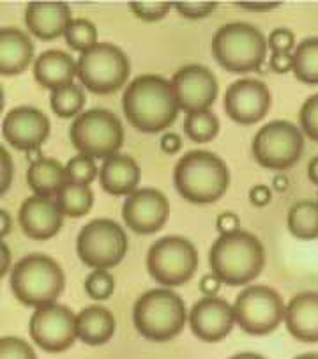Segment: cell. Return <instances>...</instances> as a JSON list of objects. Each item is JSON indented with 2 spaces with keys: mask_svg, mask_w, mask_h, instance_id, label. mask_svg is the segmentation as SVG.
<instances>
[{
  "mask_svg": "<svg viewBox=\"0 0 318 359\" xmlns=\"http://www.w3.org/2000/svg\"><path fill=\"white\" fill-rule=\"evenodd\" d=\"M123 110L134 130L159 133L175 123L181 108L172 82L159 74H141L124 90Z\"/></svg>",
  "mask_w": 318,
  "mask_h": 359,
  "instance_id": "cell-1",
  "label": "cell"
},
{
  "mask_svg": "<svg viewBox=\"0 0 318 359\" xmlns=\"http://www.w3.org/2000/svg\"><path fill=\"white\" fill-rule=\"evenodd\" d=\"M212 274L230 287L251 283L265 267V248L258 237L246 230L221 233L209 253Z\"/></svg>",
  "mask_w": 318,
  "mask_h": 359,
  "instance_id": "cell-2",
  "label": "cell"
},
{
  "mask_svg": "<svg viewBox=\"0 0 318 359\" xmlns=\"http://www.w3.org/2000/svg\"><path fill=\"white\" fill-rule=\"evenodd\" d=\"M174 184L191 204H214L228 189L230 172L218 154L198 149L186 152L175 165Z\"/></svg>",
  "mask_w": 318,
  "mask_h": 359,
  "instance_id": "cell-3",
  "label": "cell"
},
{
  "mask_svg": "<svg viewBox=\"0 0 318 359\" xmlns=\"http://www.w3.org/2000/svg\"><path fill=\"white\" fill-rule=\"evenodd\" d=\"M212 57L230 73H253L265 62L267 39L255 25L232 22L219 27L212 36Z\"/></svg>",
  "mask_w": 318,
  "mask_h": 359,
  "instance_id": "cell-4",
  "label": "cell"
},
{
  "mask_svg": "<svg viewBox=\"0 0 318 359\" xmlns=\"http://www.w3.org/2000/svg\"><path fill=\"white\" fill-rule=\"evenodd\" d=\"M64 287L66 276L62 267L43 253L23 257L11 271V290L15 297L36 310L55 303Z\"/></svg>",
  "mask_w": 318,
  "mask_h": 359,
  "instance_id": "cell-5",
  "label": "cell"
},
{
  "mask_svg": "<svg viewBox=\"0 0 318 359\" xmlns=\"http://www.w3.org/2000/svg\"><path fill=\"white\" fill-rule=\"evenodd\" d=\"M186 304L172 289H152L138 297L133 308V323L147 340L163 344L174 340L186 326Z\"/></svg>",
  "mask_w": 318,
  "mask_h": 359,
  "instance_id": "cell-6",
  "label": "cell"
},
{
  "mask_svg": "<svg viewBox=\"0 0 318 359\" xmlns=\"http://www.w3.org/2000/svg\"><path fill=\"white\" fill-rule=\"evenodd\" d=\"M71 144L80 154L108 159L124 145L120 118L106 108H92L78 115L69 130Z\"/></svg>",
  "mask_w": 318,
  "mask_h": 359,
  "instance_id": "cell-7",
  "label": "cell"
},
{
  "mask_svg": "<svg viewBox=\"0 0 318 359\" xmlns=\"http://www.w3.org/2000/svg\"><path fill=\"white\" fill-rule=\"evenodd\" d=\"M131 64L126 53L110 43H97L78 59V80L94 94H113L130 76Z\"/></svg>",
  "mask_w": 318,
  "mask_h": 359,
  "instance_id": "cell-8",
  "label": "cell"
},
{
  "mask_svg": "<svg viewBox=\"0 0 318 359\" xmlns=\"http://www.w3.org/2000/svg\"><path fill=\"white\" fill-rule=\"evenodd\" d=\"M147 269L159 285L167 289L181 287L198 269V252L186 237H161L148 248Z\"/></svg>",
  "mask_w": 318,
  "mask_h": 359,
  "instance_id": "cell-9",
  "label": "cell"
},
{
  "mask_svg": "<svg viewBox=\"0 0 318 359\" xmlns=\"http://www.w3.org/2000/svg\"><path fill=\"white\" fill-rule=\"evenodd\" d=\"M76 253L92 269H111L127 253V236L117 222L96 218L87 223L76 237Z\"/></svg>",
  "mask_w": 318,
  "mask_h": 359,
  "instance_id": "cell-10",
  "label": "cell"
},
{
  "mask_svg": "<svg viewBox=\"0 0 318 359\" xmlns=\"http://www.w3.org/2000/svg\"><path fill=\"white\" fill-rule=\"evenodd\" d=\"M237 326L244 333L262 337L279 327L285 320L286 306L282 294L265 285H249L241 290L233 303Z\"/></svg>",
  "mask_w": 318,
  "mask_h": 359,
  "instance_id": "cell-11",
  "label": "cell"
},
{
  "mask_svg": "<svg viewBox=\"0 0 318 359\" xmlns=\"http://www.w3.org/2000/svg\"><path fill=\"white\" fill-rule=\"evenodd\" d=\"M304 151V137L289 121H270L260 128L251 144L256 163L269 170H286L299 161Z\"/></svg>",
  "mask_w": 318,
  "mask_h": 359,
  "instance_id": "cell-12",
  "label": "cell"
},
{
  "mask_svg": "<svg viewBox=\"0 0 318 359\" xmlns=\"http://www.w3.org/2000/svg\"><path fill=\"white\" fill-rule=\"evenodd\" d=\"M29 333L43 351L64 352L78 338L76 315L64 304L39 308L30 317Z\"/></svg>",
  "mask_w": 318,
  "mask_h": 359,
  "instance_id": "cell-13",
  "label": "cell"
},
{
  "mask_svg": "<svg viewBox=\"0 0 318 359\" xmlns=\"http://www.w3.org/2000/svg\"><path fill=\"white\" fill-rule=\"evenodd\" d=\"M179 108L188 114L205 111L218 97V80L209 67L189 64L181 67L172 78Z\"/></svg>",
  "mask_w": 318,
  "mask_h": 359,
  "instance_id": "cell-14",
  "label": "cell"
},
{
  "mask_svg": "<svg viewBox=\"0 0 318 359\" xmlns=\"http://www.w3.org/2000/svg\"><path fill=\"white\" fill-rule=\"evenodd\" d=\"M270 90L265 82L256 78H241L225 93V111L239 124L260 123L270 110Z\"/></svg>",
  "mask_w": 318,
  "mask_h": 359,
  "instance_id": "cell-15",
  "label": "cell"
},
{
  "mask_svg": "<svg viewBox=\"0 0 318 359\" xmlns=\"http://www.w3.org/2000/svg\"><path fill=\"white\" fill-rule=\"evenodd\" d=\"M170 216V202L155 188H141L131 193L123 205V218L134 233L148 236L163 229Z\"/></svg>",
  "mask_w": 318,
  "mask_h": 359,
  "instance_id": "cell-16",
  "label": "cell"
},
{
  "mask_svg": "<svg viewBox=\"0 0 318 359\" xmlns=\"http://www.w3.org/2000/svg\"><path fill=\"white\" fill-rule=\"evenodd\" d=\"M2 135L11 147L18 151H36L50 135V118L39 108L16 107L2 121Z\"/></svg>",
  "mask_w": 318,
  "mask_h": 359,
  "instance_id": "cell-17",
  "label": "cell"
},
{
  "mask_svg": "<svg viewBox=\"0 0 318 359\" xmlns=\"http://www.w3.org/2000/svg\"><path fill=\"white\" fill-rule=\"evenodd\" d=\"M233 324V306L221 297H202L189 311V326L193 334L207 344H216L228 337Z\"/></svg>",
  "mask_w": 318,
  "mask_h": 359,
  "instance_id": "cell-18",
  "label": "cell"
},
{
  "mask_svg": "<svg viewBox=\"0 0 318 359\" xmlns=\"http://www.w3.org/2000/svg\"><path fill=\"white\" fill-rule=\"evenodd\" d=\"M18 219L25 236L36 241H46L62 229L64 216L52 198L32 195L23 201Z\"/></svg>",
  "mask_w": 318,
  "mask_h": 359,
  "instance_id": "cell-19",
  "label": "cell"
},
{
  "mask_svg": "<svg viewBox=\"0 0 318 359\" xmlns=\"http://www.w3.org/2000/svg\"><path fill=\"white\" fill-rule=\"evenodd\" d=\"M71 22V9L66 2H30L25 8L27 29L41 41L64 36Z\"/></svg>",
  "mask_w": 318,
  "mask_h": 359,
  "instance_id": "cell-20",
  "label": "cell"
},
{
  "mask_svg": "<svg viewBox=\"0 0 318 359\" xmlns=\"http://www.w3.org/2000/svg\"><path fill=\"white\" fill-rule=\"evenodd\" d=\"M289 333L303 344H318V292L306 290L290 299L285 313Z\"/></svg>",
  "mask_w": 318,
  "mask_h": 359,
  "instance_id": "cell-21",
  "label": "cell"
},
{
  "mask_svg": "<svg viewBox=\"0 0 318 359\" xmlns=\"http://www.w3.org/2000/svg\"><path fill=\"white\" fill-rule=\"evenodd\" d=\"M78 76V62L62 50H46L34 62V78L45 89L59 90Z\"/></svg>",
  "mask_w": 318,
  "mask_h": 359,
  "instance_id": "cell-22",
  "label": "cell"
},
{
  "mask_svg": "<svg viewBox=\"0 0 318 359\" xmlns=\"http://www.w3.org/2000/svg\"><path fill=\"white\" fill-rule=\"evenodd\" d=\"M141 170L138 163L127 154H113L104 159L99 170L101 188L115 196H123L137 191L140 184Z\"/></svg>",
  "mask_w": 318,
  "mask_h": 359,
  "instance_id": "cell-23",
  "label": "cell"
},
{
  "mask_svg": "<svg viewBox=\"0 0 318 359\" xmlns=\"http://www.w3.org/2000/svg\"><path fill=\"white\" fill-rule=\"evenodd\" d=\"M34 59V45L30 37L16 27L0 30V73L16 76L29 67Z\"/></svg>",
  "mask_w": 318,
  "mask_h": 359,
  "instance_id": "cell-24",
  "label": "cell"
},
{
  "mask_svg": "<svg viewBox=\"0 0 318 359\" xmlns=\"http://www.w3.org/2000/svg\"><path fill=\"white\" fill-rule=\"evenodd\" d=\"M78 338L87 345H104L115 333V317L108 308L101 304L83 308L76 315Z\"/></svg>",
  "mask_w": 318,
  "mask_h": 359,
  "instance_id": "cell-25",
  "label": "cell"
},
{
  "mask_svg": "<svg viewBox=\"0 0 318 359\" xmlns=\"http://www.w3.org/2000/svg\"><path fill=\"white\" fill-rule=\"evenodd\" d=\"M66 167L53 158H37L27 170V184L34 195L50 196L59 195L60 189L67 184Z\"/></svg>",
  "mask_w": 318,
  "mask_h": 359,
  "instance_id": "cell-26",
  "label": "cell"
},
{
  "mask_svg": "<svg viewBox=\"0 0 318 359\" xmlns=\"http://www.w3.org/2000/svg\"><path fill=\"white\" fill-rule=\"evenodd\" d=\"M292 236L303 241L318 239V202L299 201L290 208L286 216Z\"/></svg>",
  "mask_w": 318,
  "mask_h": 359,
  "instance_id": "cell-27",
  "label": "cell"
},
{
  "mask_svg": "<svg viewBox=\"0 0 318 359\" xmlns=\"http://www.w3.org/2000/svg\"><path fill=\"white\" fill-rule=\"evenodd\" d=\"M55 204L62 216L67 218H82L89 215L94 204V193L89 186L67 182L59 195L55 196Z\"/></svg>",
  "mask_w": 318,
  "mask_h": 359,
  "instance_id": "cell-28",
  "label": "cell"
},
{
  "mask_svg": "<svg viewBox=\"0 0 318 359\" xmlns=\"http://www.w3.org/2000/svg\"><path fill=\"white\" fill-rule=\"evenodd\" d=\"M267 45L269 50L272 52L270 57V69L277 74H285L289 71H292L293 67V48L296 46V34L290 29L285 27H279V29H274L272 32L267 37Z\"/></svg>",
  "mask_w": 318,
  "mask_h": 359,
  "instance_id": "cell-29",
  "label": "cell"
},
{
  "mask_svg": "<svg viewBox=\"0 0 318 359\" xmlns=\"http://www.w3.org/2000/svg\"><path fill=\"white\" fill-rule=\"evenodd\" d=\"M293 76L307 86H318V37H307L293 52Z\"/></svg>",
  "mask_w": 318,
  "mask_h": 359,
  "instance_id": "cell-30",
  "label": "cell"
},
{
  "mask_svg": "<svg viewBox=\"0 0 318 359\" xmlns=\"http://www.w3.org/2000/svg\"><path fill=\"white\" fill-rule=\"evenodd\" d=\"M85 90L82 86L71 83L59 90H53L50 96V107L53 114L60 118H73L80 115L82 108L85 107Z\"/></svg>",
  "mask_w": 318,
  "mask_h": 359,
  "instance_id": "cell-31",
  "label": "cell"
},
{
  "mask_svg": "<svg viewBox=\"0 0 318 359\" xmlns=\"http://www.w3.org/2000/svg\"><path fill=\"white\" fill-rule=\"evenodd\" d=\"M184 133L195 144H207L219 133V121L211 110L188 114L184 118Z\"/></svg>",
  "mask_w": 318,
  "mask_h": 359,
  "instance_id": "cell-32",
  "label": "cell"
},
{
  "mask_svg": "<svg viewBox=\"0 0 318 359\" xmlns=\"http://www.w3.org/2000/svg\"><path fill=\"white\" fill-rule=\"evenodd\" d=\"M64 37H66V43L69 48H73L74 52L85 53L87 50L97 45V29L90 20L78 18L71 22Z\"/></svg>",
  "mask_w": 318,
  "mask_h": 359,
  "instance_id": "cell-33",
  "label": "cell"
},
{
  "mask_svg": "<svg viewBox=\"0 0 318 359\" xmlns=\"http://www.w3.org/2000/svg\"><path fill=\"white\" fill-rule=\"evenodd\" d=\"M66 174L69 182L89 186L90 182L96 181V177H99V168L94 158L87 154H76L67 161Z\"/></svg>",
  "mask_w": 318,
  "mask_h": 359,
  "instance_id": "cell-34",
  "label": "cell"
},
{
  "mask_svg": "<svg viewBox=\"0 0 318 359\" xmlns=\"http://www.w3.org/2000/svg\"><path fill=\"white\" fill-rule=\"evenodd\" d=\"M115 290V280L106 269H94L85 278V292L94 301L110 299Z\"/></svg>",
  "mask_w": 318,
  "mask_h": 359,
  "instance_id": "cell-35",
  "label": "cell"
},
{
  "mask_svg": "<svg viewBox=\"0 0 318 359\" xmlns=\"http://www.w3.org/2000/svg\"><path fill=\"white\" fill-rule=\"evenodd\" d=\"M299 123L303 133L310 140L318 142V94L307 97L299 111Z\"/></svg>",
  "mask_w": 318,
  "mask_h": 359,
  "instance_id": "cell-36",
  "label": "cell"
},
{
  "mask_svg": "<svg viewBox=\"0 0 318 359\" xmlns=\"http://www.w3.org/2000/svg\"><path fill=\"white\" fill-rule=\"evenodd\" d=\"M0 359H37V355L22 338L4 337L0 340Z\"/></svg>",
  "mask_w": 318,
  "mask_h": 359,
  "instance_id": "cell-37",
  "label": "cell"
},
{
  "mask_svg": "<svg viewBox=\"0 0 318 359\" xmlns=\"http://www.w3.org/2000/svg\"><path fill=\"white\" fill-rule=\"evenodd\" d=\"M174 4L170 2H130V9L134 16L144 22H159L168 15Z\"/></svg>",
  "mask_w": 318,
  "mask_h": 359,
  "instance_id": "cell-38",
  "label": "cell"
},
{
  "mask_svg": "<svg viewBox=\"0 0 318 359\" xmlns=\"http://www.w3.org/2000/svg\"><path fill=\"white\" fill-rule=\"evenodd\" d=\"M174 8L179 15L188 20H202L216 11L218 4L216 2H175Z\"/></svg>",
  "mask_w": 318,
  "mask_h": 359,
  "instance_id": "cell-39",
  "label": "cell"
},
{
  "mask_svg": "<svg viewBox=\"0 0 318 359\" xmlns=\"http://www.w3.org/2000/svg\"><path fill=\"white\" fill-rule=\"evenodd\" d=\"M270 196H272L270 188L269 186H263V184L255 186V188L249 191V201H251V204L256 205V208H263V205L269 204Z\"/></svg>",
  "mask_w": 318,
  "mask_h": 359,
  "instance_id": "cell-40",
  "label": "cell"
},
{
  "mask_svg": "<svg viewBox=\"0 0 318 359\" xmlns=\"http://www.w3.org/2000/svg\"><path fill=\"white\" fill-rule=\"evenodd\" d=\"M239 223L241 222H239V216L237 215H233V212H223V215H219L216 226H218V230L221 233H230L239 230Z\"/></svg>",
  "mask_w": 318,
  "mask_h": 359,
  "instance_id": "cell-41",
  "label": "cell"
},
{
  "mask_svg": "<svg viewBox=\"0 0 318 359\" xmlns=\"http://www.w3.org/2000/svg\"><path fill=\"white\" fill-rule=\"evenodd\" d=\"M200 290L204 292L205 297H216L218 290L221 289V282H219V278L216 274H205L204 278L200 280Z\"/></svg>",
  "mask_w": 318,
  "mask_h": 359,
  "instance_id": "cell-42",
  "label": "cell"
},
{
  "mask_svg": "<svg viewBox=\"0 0 318 359\" xmlns=\"http://www.w3.org/2000/svg\"><path fill=\"white\" fill-rule=\"evenodd\" d=\"M2 159H4V161H2V189H0V193H6L13 181L11 156H9V152L6 151V147H2Z\"/></svg>",
  "mask_w": 318,
  "mask_h": 359,
  "instance_id": "cell-43",
  "label": "cell"
},
{
  "mask_svg": "<svg viewBox=\"0 0 318 359\" xmlns=\"http://www.w3.org/2000/svg\"><path fill=\"white\" fill-rule=\"evenodd\" d=\"M182 140L177 133H167L161 137V149L167 154H175V152L181 151Z\"/></svg>",
  "mask_w": 318,
  "mask_h": 359,
  "instance_id": "cell-44",
  "label": "cell"
},
{
  "mask_svg": "<svg viewBox=\"0 0 318 359\" xmlns=\"http://www.w3.org/2000/svg\"><path fill=\"white\" fill-rule=\"evenodd\" d=\"M235 6H239L241 9H248V11H270L282 4L279 2H237Z\"/></svg>",
  "mask_w": 318,
  "mask_h": 359,
  "instance_id": "cell-45",
  "label": "cell"
},
{
  "mask_svg": "<svg viewBox=\"0 0 318 359\" xmlns=\"http://www.w3.org/2000/svg\"><path fill=\"white\" fill-rule=\"evenodd\" d=\"M307 177H310V181L313 184L318 186V156H314L310 163H307Z\"/></svg>",
  "mask_w": 318,
  "mask_h": 359,
  "instance_id": "cell-46",
  "label": "cell"
},
{
  "mask_svg": "<svg viewBox=\"0 0 318 359\" xmlns=\"http://www.w3.org/2000/svg\"><path fill=\"white\" fill-rule=\"evenodd\" d=\"M9 260H11V252H9L8 245L2 243V274H0V276H6V274H8Z\"/></svg>",
  "mask_w": 318,
  "mask_h": 359,
  "instance_id": "cell-47",
  "label": "cell"
},
{
  "mask_svg": "<svg viewBox=\"0 0 318 359\" xmlns=\"http://www.w3.org/2000/svg\"><path fill=\"white\" fill-rule=\"evenodd\" d=\"M11 230V218H9L8 211H2V237H6Z\"/></svg>",
  "mask_w": 318,
  "mask_h": 359,
  "instance_id": "cell-48",
  "label": "cell"
},
{
  "mask_svg": "<svg viewBox=\"0 0 318 359\" xmlns=\"http://www.w3.org/2000/svg\"><path fill=\"white\" fill-rule=\"evenodd\" d=\"M230 359H267V358H263V355L260 354H253V352H241V354L233 355V358Z\"/></svg>",
  "mask_w": 318,
  "mask_h": 359,
  "instance_id": "cell-49",
  "label": "cell"
},
{
  "mask_svg": "<svg viewBox=\"0 0 318 359\" xmlns=\"http://www.w3.org/2000/svg\"><path fill=\"white\" fill-rule=\"evenodd\" d=\"M296 359H318V354H317V352H307V354L297 355Z\"/></svg>",
  "mask_w": 318,
  "mask_h": 359,
  "instance_id": "cell-50",
  "label": "cell"
}]
</instances>
